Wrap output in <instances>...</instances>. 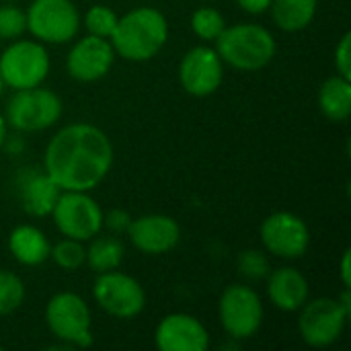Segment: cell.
<instances>
[{
  "mask_svg": "<svg viewBox=\"0 0 351 351\" xmlns=\"http://www.w3.org/2000/svg\"><path fill=\"white\" fill-rule=\"evenodd\" d=\"M267 280V298L282 313H298L311 296L306 276L296 267L271 269Z\"/></svg>",
  "mask_w": 351,
  "mask_h": 351,
  "instance_id": "cell-18",
  "label": "cell"
},
{
  "mask_svg": "<svg viewBox=\"0 0 351 351\" xmlns=\"http://www.w3.org/2000/svg\"><path fill=\"white\" fill-rule=\"evenodd\" d=\"M265 308L261 296L247 284H230L218 300V319L232 341L255 337L263 325Z\"/></svg>",
  "mask_w": 351,
  "mask_h": 351,
  "instance_id": "cell-5",
  "label": "cell"
},
{
  "mask_svg": "<svg viewBox=\"0 0 351 351\" xmlns=\"http://www.w3.org/2000/svg\"><path fill=\"white\" fill-rule=\"evenodd\" d=\"M237 267H239V274L249 282H261L271 271L269 259H267L265 251H261V249H245V251H241L239 257H237Z\"/></svg>",
  "mask_w": 351,
  "mask_h": 351,
  "instance_id": "cell-27",
  "label": "cell"
},
{
  "mask_svg": "<svg viewBox=\"0 0 351 351\" xmlns=\"http://www.w3.org/2000/svg\"><path fill=\"white\" fill-rule=\"evenodd\" d=\"M117 53L109 39L86 35L66 56V72L76 82H97L109 74Z\"/></svg>",
  "mask_w": 351,
  "mask_h": 351,
  "instance_id": "cell-14",
  "label": "cell"
},
{
  "mask_svg": "<svg viewBox=\"0 0 351 351\" xmlns=\"http://www.w3.org/2000/svg\"><path fill=\"white\" fill-rule=\"evenodd\" d=\"M49 259H53V263L64 269V271H76L84 265L86 259V247L80 241L74 239H62L56 245H51L49 249Z\"/></svg>",
  "mask_w": 351,
  "mask_h": 351,
  "instance_id": "cell-25",
  "label": "cell"
},
{
  "mask_svg": "<svg viewBox=\"0 0 351 351\" xmlns=\"http://www.w3.org/2000/svg\"><path fill=\"white\" fill-rule=\"evenodd\" d=\"M117 12L111 8V6H105V4H93L84 16L80 19V25H84L86 29V35H95V37H103V39H109L115 31V25H117Z\"/></svg>",
  "mask_w": 351,
  "mask_h": 351,
  "instance_id": "cell-24",
  "label": "cell"
},
{
  "mask_svg": "<svg viewBox=\"0 0 351 351\" xmlns=\"http://www.w3.org/2000/svg\"><path fill=\"white\" fill-rule=\"evenodd\" d=\"M0 350H2V346H0Z\"/></svg>",
  "mask_w": 351,
  "mask_h": 351,
  "instance_id": "cell-35",
  "label": "cell"
},
{
  "mask_svg": "<svg viewBox=\"0 0 351 351\" xmlns=\"http://www.w3.org/2000/svg\"><path fill=\"white\" fill-rule=\"evenodd\" d=\"M25 16L27 31L41 43L62 45L80 31V12L72 0H33Z\"/></svg>",
  "mask_w": 351,
  "mask_h": 351,
  "instance_id": "cell-8",
  "label": "cell"
},
{
  "mask_svg": "<svg viewBox=\"0 0 351 351\" xmlns=\"http://www.w3.org/2000/svg\"><path fill=\"white\" fill-rule=\"evenodd\" d=\"M6 132H8V123H6V119H4V115L0 113V148L6 144V140H8V136H6Z\"/></svg>",
  "mask_w": 351,
  "mask_h": 351,
  "instance_id": "cell-33",
  "label": "cell"
},
{
  "mask_svg": "<svg viewBox=\"0 0 351 351\" xmlns=\"http://www.w3.org/2000/svg\"><path fill=\"white\" fill-rule=\"evenodd\" d=\"M339 276H341V284L343 288H351V251L346 249L341 255V263H339Z\"/></svg>",
  "mask_w": 351,
  "mask_h": 351,
  "instance_id": "cell-32",
  "label": "cell"
},
{
  "mask_svg": "<svg viewBox=\"0 0 351 351\" xmlns=\"http://www.w3.org/2000/svg\"><path fill=\"white\" fill-rule=\"evenodd\" d=\"M224 29H226V19H224V14L218 8H214V6H199V8L193 10V14H191V31L204 43L216 41Z\"/></svg>",
  "mask_w": 351,
  "mask_h": 351,
  "instance_id": "cell-23",
  "label": "cell"
},
{
  "mask_svg": "<svg viewBox=\"0 0 351 351\" xmlns=\"http://www.w3.org/2000/svg\"><path fill=\"white\" fill-rule=\"evenodd\" d=\"M319 0H271L269 12L274 23L286 33L304 31L317 16Z\"/></svg>",
  "mask_w": 351,
  "mask_h": 351,
  "instance_id": "cell-21",
  "label": "cell"
},
{
  "mask_svg": "<svg viewBox=\"0 0 351 351\" xmlns=\"http://www.w3.org/2000/svg\"><path fill=\"white\" fill-rule=\"evenodd\" d=\"M25 284L23 280L6 269H0V317L12 315L25 302Z\"/></svg>",
  "mask_w": 351,
  "mask_h": 351,
  "instance_id": "cell-26",
  "label": "cell"
},
{
  "mask_svg": "<svg viewBox=\"0 0 351 351\" xmlns=\"http://www.w3.org/2000/svg\"><path fill=\"white\" fill-rule=\"evenodd\" d=\"M128 239L134 249L144 255L158 257L171 253L181 241V226L173 216L167 214H144L132 218L128 228Z\"/></svg>",
  "mask_w": 351,
  "mask_h": 351,
  "instance_id": "cell-15",
  "label": "cell"
},
{
  "mask_svg": "<svg viewBox=\"0 0 351 351\" xmlns=\"http://www.w3.org/2000/svg\"><path fill=\"white\" fill-rule=\"evenodd\" d=\"M49 216L62 237L80 243L103 230V210L90 191H62Z\"/></svg>",
  "mask_w": 351,
  "mask_h": 351,
  "instance_id": "cell-9",
  "label": "cell"
},
{
  "mask_svg": "<svg viewBox=\"0 0 351 351\" xmlns=\"http://www.w3.org/2000/svg\"><path fill=\"white\" fill-rule=\"evenodd\" d=\"M154 343L160 351H206L210 348V333L197 317L171 313L156 325Z\"/></svg>",
  "mask_w": 351,
  "mask_h": 351,
  "instance_id": "cell-16",
  "label": "cell"
},
{
  "mask_svg": "<svg viewBox=\"0 0 351 351\" xmlns=\"http://www.w3.org/2000/svg\"><path fill=\"white\" fill-rule=\"evenodd\" d=\"M113 158L109 136L93 123L76 121L47 142L43 171L62 191H93L109 175Z\"/></svg>",
  "mask_w": 351,
  "mask_h": 351,
  "instance_id": "cell-1",
  "label": "cell"
},
{
  "mask_svg": "<svg viewBox=\"0 0 351 351\" xmlns=\"http://www.w3.org/2000/svg\"><path fill=\"white\" fill-rule=\"evenodd\" d=\"M350 43H351V33L350 31H346L343 35H341V39L337 41V45H335V51H333V60H335V74H341V76H346V78H350L351 80V49H350Z\"/></svg>",
  "mask_w": 351,
  "mask_h": 351,
  "instance_id": "cell-29",
  "label": "cell"
},
{
  "mask_svg": "<svg viewBox=\"0 0 351 351\" xmlns=\"http://www.w3.org/2000/svg\"><path fill=\"white\" fill-rule=\"evenodd\" d=\"M45 325L49 333L68 350L93 346V317L86 300L76 292H58L47 300Z\"/></svg>",
  "mask_w": 351,
  "mask_h": 351,
  "instance_id": "cell-4",
  "label": "cell"
},
{
  "mask_svg": "<svg viewBox=\"0 0 351 351\" xmlns=\"http://www.w3.org/2000/svg\"><path fill=\"white\" fill-rule=\"evenodd\" d=\"M51 243L45 232L33 224H19L8 234V251L19 265L35 267L49 259Z\"/></svg>",
  "mask_w": 351,
  "mask_h": 351,
  "instance_id": "cell-19",
  "label": "cell"
},
{
  "mask_svg": "<svg viewBox=\"0 0 351 351\" xmlns=\"http://www.w3.org/2000/svg\"><path fill=\"white\" fill-rule=\"evenodd\" d=\"M234 2L247 14H263L269 10V4H271V0H234Z\"/></svg>",
  "mask_w": 351,
  "mask_h": 351,
  "instance_id": "cell-31",
  "label": "cell"
},
{
  "mask_svg": "<svg viewBox=\"0 0 351 351\" xmlns=\"http://www.w3.org/2000/svg\"><path fill=\"white\" fill-rule=\"evenodd\" d=\"M125 257V245L117 234H97L88 241V249H86V259L84 265H88V269H93L95 274H105V271H113L119 269V265L123 263Z\"/></svg>",
  "mask_w": 351,
  "mask_h": 351,
  "instance_id": "cell-22",
  "label": "cell"
},
{
  "mask_svg": "<svg viewBox=\"0 0 351 351\" xmlns=\"http://www.w3.org/2000/svg\"><path fill=\"white\" fill-rule=\"evenodd\" d=\"M214 43L220 60L239 72L263 70L271 64L278 51L274 33L257 23L226 25Z\"/></svg>",
  "mask_w": 351,
  "mask_h": 351,
  "instance_id": "cell-3",
  "label": "cell"
},
{
  "mask_svg": "<svg viewBox=\"0 0 351 351\" xmlns=\"http://www.w3.org/2000/svg\"><path fill=\"white\" fill-rule=\"evenodd\" d=\"M16 193L21 210L31 218H45L51 214L62 189L56 181L37 169H21L16 173Z\"/></svg>",
  "mask_w": 351,
  "mask_h": 351,
  "instance_id": "cell-17",
  "label": "cell"
},
{
  "mask_svg": "<svg viewBox=\"0 0 351 351\" xmlns=\"http://www.w3.org/2000/svg\"><path fill=\"white\" fill-rule=\"evenodd\" d=\"M350 315L343 311L337 298L306 300L298 311V333L308 348L323 350L339 341L346 331Z\"/></svg>",
  "mask_w": 351,
  "mask_h": 351,
  "instance_id": "cell-10",
  "label": "cell"
},
{
  "mask_svg": "<svg viewBox=\"0 0 351 351\" xmlns=\"http://www.w3.org/2000/svg\"><path fill=\"white\" fill-rule=\"evenodd\" d=\"M132 224V216L121 210V208H115V210H109L107 214H103V228H107L111 234H121V232H128Z\"/></svg>",
  "mask_w": 351,
  "mask_h": 351,
  "instance_id": "cell-30",
  "label": "cell"
},
{
  "mask_svg": "<svg viewBox=\"0 0 351 351\" xmlns=\"http://www.w3.org/2000/svg\"><path fill=\"white\" fill-rule=\"evenodd\" d=\"M62 99L53 90L39 84L33 88L14 90V95L8 99L4 119L16 132L31 134L56 125V121L62 117Z\"/></svg>",
  "mask_w": 351,
  "mask_h": 351,
  "instance_id": "cell-7",
  "label": "cell"
},
{
  "mask_svg": "<svg viewBox=\"0 0 351 351\" xmlns=\"http://www.w3.org/2000/svg\"><path fill=\"white\" fill-rule=\"evenodd\" d=\"M263 251L280 259H300L311 247L308 224L294 212H274L259 228Z\"/></svg>",
  "mask_w": 351,
  "mask_h": 351,
  "instance_id": "cell-12",
  "label": "cell"
},
{
  "mask_svg": "<svg viewBox=\"0 0 351 351\" xmlns=\"http://www.w3.org/2000/svg\"><path fill=\"white\" fill-rule=\"evenodd\" d=\"M319 109L321 113L333 121V123H343L348 121L351 113V80L333 74L329 76L321 88H319Z\"/></svg>",
  "mask_w": 351,
  "mask_h": 351,
  "instance_id": "cell-20",
  "label": "cell"
},
{
  "mask_svg": "<svg viewBox=\"0 0 351 351\" xmlns=\"http://www.w3.org/2000/svg\"><path fill=\"white\" fill-rule=\"evenodd\" d=\"M224 80V62L210 45H195L179 62L181 88L197 99L214 95Z\"/></svg>",
  "mask_w": 351,
  "mask_h": 351,
  "instance_id": "cell-13",
  "label": "cell"
},
{
  "mask_svg": "<svg viewBox=\"0 0 351 351\" xmlns=\"http://www.w3.org/2000/svg\"><path fill=\"white\" fill-rule=\"evenodd\" d=\"M93 296L101 311L123 321L136 319L146 306V292L142 284L119 269L97 274Z\"/></svg>",
  "mask_w": 351,
  "mask_h": 351,
  "instance_id": "cell-11",
  "label": "cell"
},
{
  "mask_svg": "<svg viewBox=\"0 0 351 351\" xmlns=\"http://www.w3.org/2000/svg\"><path fill=\"white\" fill-rule=\"evenodd\" d=\"M2 93H4V80H2V76H0V97H2Z\"/></svg>",
  "mask_w": 351,
  "mask_h": 351,
  "instance_id": "cell-34",
  "label": "cell"
},
{
  "mask_svg": "<svg viewBox=\"0 0 351 351\" xmlns=\"http://www.w3.org/2000/svg\"><path fill=\"white\" fill-rule=\"evenodd\" d=\"M169 39V21L154 6H138L117 19L109 37L117 56L128 62L152 60Z\"/></svg>",
  "mask_w": 351,
  "mask_h": 351,
  "instance_id": "cell-2",
  "label": "cell"
},
{
  "mask_svg": "<svg viewBox=\"0 0 351 351\" xmlns=\"http://www.w3.org/2000/svg\"><path fill=\"white\" fill-rule=\"evenodd\" d=\"M27 31V16L25 10L14 4L0 6V39H19Z\"/></svg>",
  "mask_w": 351,
  "mask_h": 351,
  "instance_id": "cell-28",
  "label": "cell"
},
{
  "mask_svg": "<svg viewBox=\"0 0 351 351\" xmlns=\"http://www.w3.org/2000/svg\"><path fill=\"white\" fill-rule=\"evenodd\" d=\"M49 53L37 39H12L0 53V76L12 90L43 84L49 74Z\"/></svg>",
  "mask_w": 351,
  "mask_h": 351,
  "instance_id": "cell-6",
  "label": "cell"
}]
</instances>
